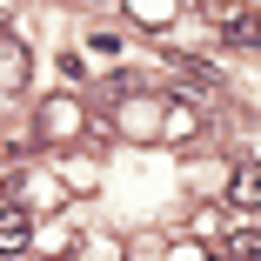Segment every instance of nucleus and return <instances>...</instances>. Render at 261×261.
<instances>
[{"mask_svg":"<svg viewBox=\"0 0 261 261\" xmlns=\"http://www.w3.org/2000/svg\"><path fill=\"white\" fill-rule=\"evenodd\" d=\"M201 14L215 20V34H221L228 47H261V14H254V7H241V0H207Z\"/></svg>","mask_w":261,"mask_h":261,"instance_id":"obj_1","label":"nucleus"},{"mask_svg":"<svg viewBox=\"0 0 261 261\" xmlns=\"http://www.w3.org/2000/svg\"><path fill=\"white\" fill-rule=\"evenodd\" d=\"M27 241H34V221H27V207H0V254H27Z\"/></svg>","mask_w":261,"mask_h":261,"instance_id":"obj_2","label":"nucleus"},{"mask_svg":"<svg viewBox=\"0 0 261 261\" xmlns=\"http://www.w3.org/2000/svg\"><path fill=\"white\" fill-rule=\"evenodd\" d=\"M27 87V47L0 34V94H20Z\"/></svg>","mask_w":261,"mask_h":261,"instance_id":"obj_3","label":"nucleus"},{"mask_svg":"<svg viewBox=\"0 0 261 261\" xmlns=\"http://www.w3.org/2000/svg\"><path fill=\"white\" fill-rule=\"evenodd\" d=\"M228 201H234V207H261V168H234Z\"/></svg>","mask_w":261,"mask_h":261,"instance_id":"obj_4","label":"nucleus"},{"mask_svg":"<svg viewBox=\"0 0 261 261\" xmlns=\"http://www.w3.org/2000/svg\"><path fill=\"white\" fill-rule=\"evenodd\" d=\"M228 261H261V228H234L228 234Z\"/></svg>","mask_w":261,"mask_h":261,"instance_id":"obj_5","label":"nucleus"}]
</instances>
